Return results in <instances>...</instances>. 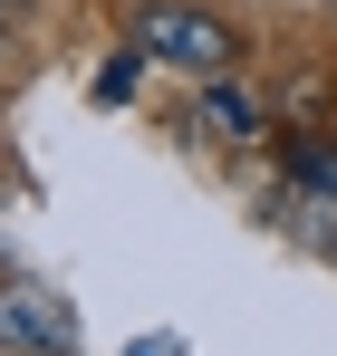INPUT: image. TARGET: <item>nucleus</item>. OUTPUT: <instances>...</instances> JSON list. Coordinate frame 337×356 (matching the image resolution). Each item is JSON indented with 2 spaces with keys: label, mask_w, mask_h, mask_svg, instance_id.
Here are the masks:
<instances>
[{
  "label": "nucleus",
  "mask_w": 337,
  "mask_h": 356,
  "mask_svg": "<svg viewBox=\"0 0 337 356\" xmlns=\"http://www.w3.org/2000/svg\"><path fill=\"white\" fill-rule=\"evenodd\" d=\"M125 49H145L155 67H183V77H231V67H241V39H231V19L193 10V0H135V19H125Z\"/></svg>",
  "instance_id": "f257e3e1"
},
{
  "label": "nucleus",
  "mask_w": 337,
  "mask_h": 356,
  "mask_svg": "<svg viewBox=\"0 0 337 356\" xmlns=\"http://www.w3.org/2000/svg\"><path fill=\"white\" fill-rule=\"evenodd\" d=\"M0 347L10 356H77V308L39 280H0Z\"/></svg>",
  "instance_id": "f03ea898"
},
{
  "label": "nucleus",
  "mask_w": 337,
  "mask_h": 356,
  "mask_svg": "<svg viewBox=\"0 0 337 356\" xmlns=\"http://www.w3.org/2000/svg\"><path fill=\"white\" fill-rule=\"evenodd\" d=\"M193 116L212 125V145H260V135H270L260 97H251V87H231V77H203V106H193Z\"/></svg>",
  "instance_id": "7ed1b4c3"
},
{
  "label": "nucleus",
  "mask_w": 337,
  "mask_h": 356,
  "mask_svg": "<svg viewBox=\"0 0 337 356\" xmlns=\"http://www.w3.org/2000/svg\"><path fill=\"white\" fill-rule=\"evenodd\" d=\"M308 241H328V250H337V174L308 183Z\"/></svg>",
  "instance_id": "20e7f679"
},
{
  "label": "nucleus",
  "mask_w": 337,
  "mask_h": 356,
  "mask_svg": "<svg viewBox=\"0 0 337 356\" xmlns=\"http://www.w3.org/2000/svg\"><path fill=\"white\" fill-rule=\"evenodd\" d=\"M135 67H145V49H125V58L97 77V97H107V106H125V97H135Z\"/></svg>",
  "instance_id": "39448f33"
},
{
  "label": "nucleus",
  "mask_w": 337,
  "mask_h": 356,
  "mask_svg": "<svg viewBox=\"0 0 337 356\" xmlns=\"http://www.w3.org/2000/svg\"><path fill=\"white\" fill-rule=\"evenodd\" d=\"M125 356H183V337H135Z\"/></svg>",
  "instance_id": "423d86ee"
},
{
  "label": "nucleus",
  "mask_w": 337,
  "mask_h": 356,
  "mask_svg": "<svg viewBox=\"0 0 337 356\" xmlns=\"http://www.w3.org/2000/svg\"><path fill=\"white\" fill-rule=\"evenodd\" d=\"M10 10H29V0H0V19H10Z\"/></svg>",
  "instance_id": "0eeeda50"
},
{
  "label": "nucleus",
  "mask_w": 337,
  "mask_h": 356,
  "mask_svg": "<svg viewBox=\"0 0 337 356\" xmlns=\"http://www.w3.org/2000/svg\"><path fill=\"white\" fill-rule=\"evenodd\" d=\"M0 356H10V347H0Z\"/></svg>",
  "instance_id": "6e6552de"
}]
</instances>
